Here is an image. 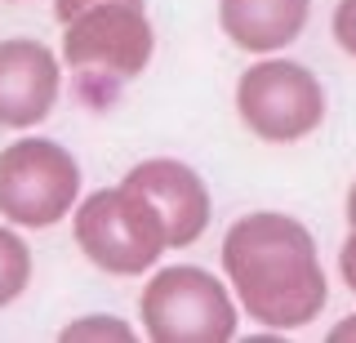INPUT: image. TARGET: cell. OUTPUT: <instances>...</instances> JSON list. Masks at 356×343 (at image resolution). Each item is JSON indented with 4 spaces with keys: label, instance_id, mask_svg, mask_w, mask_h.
<instances>
[{
    "label": "cell",
    "instance_id": "1",
    "mask_svg": "<svg viewBox=\"0 0 356 343\" xmlns=\"http://www.w3.org/2000/svg\"><path fill=\"white\" fill-rule=\"evenodd\" d=\"M218 268L236 290L241 312L276 335L312 326L330 303L316 237L285 209H250L232 218L218 246Z\"/></svg>",
    "mask_w": 356,
    "mask_h": 343
},
{
    "label": "cell",
    "instance_id": "2",
    "mask_svg": "<svg viewBox=\"0 0 356 343\" xmlns=\"http://www.w3.org/2000/svg\"><path fill=\"white\" fill-rule=\"evenodd\" d=\"M63 67L72 72V90L89 107H111L129 81H138L156 58V27L147 5H98L63 23Z\"/></svg>",
    "mask_w": 356,
    "mask_h": 343
},
{
    "label": "cell",
    "instance_id": "3",
    "mask_svg": "<svg viewBox=\"0 0 356 343\" xmlns=\"http://www.w3.org/2000/svg\"><path fill=\"white\" fill-rule=\"evenodd\" d=\"M241 317L232 281L200 263H161L138 294L143 335L156 343H232L241 335Z\"/></svg>",
    "mask_w": 356,
    "mask_h": 343
},
{
    "label": "cell",
    "instance_id": "4",
    "mask_svg": "<svg viewBox=\"0 0 356 343\" xmlns=\"http://www.w3.org/2000/svg\"><path fill=\"white\" fill-rule=\"evenodd\" d=\"M72 237L76 250L98 272L125 276V281L161 268L165 250H170V232H165L156 205L143 192H134L125 179L81 196L72 214Z\"/></svg>",
    "mask_w": 356,
    "mask_h": 343
},
{
    "label": "cell",
    "instance_id": "5",
    "mask_svg": "<svg viewBox=\"0 0 356 343\" xmlns=\"http://www.w3.org/2000/svg\"><path fill=\"white\" fill-rule=\"evenodd\" d=\"M232 107L250 138L267 147H294L325 125L330 94L307 63L285 58V54H263L236 76Z\"/></svg>",
    "mask_w": 356,
    "mask_h": 343
},
{
    "label": "cell",
    "instance_id": "6",
    "mask_svg": "<svg viewBox=\"0 0 356 343\" xmlns=\"http://www.w3.org/2000/svg\"><path fill=\"white\" fill-rule=\"evenodd\" d=\"M85 196V170L58 138L27 129L0 147V218L22 232L58 228Z\"/></svg>",
    "mask_w": 356,
    "mask_h": 343
},
{
    "label": "cell",
    "instance_id": "7",
    "mask_svg": "<svg viewBox=\"0 0 356 343\" xmlns=\"http://www.w3.org/2000/svg\"><path fill=\"white\" fill-rule=\"evenodd\" d=\"M63 54L36 36L0 40V129L27 134L54 116L63 98Z\"/></svg>",
    "mask_w": 356,
    "mask_h": 343
},
{
    "label": "cell",
    "instance_id": "8",
    "mask_svg": "<svg viewBox=\"0 0 356 343\" xmlns=\"http://www.w3.org/2000/svg\"><path fill=\"white\" fill-rule=\"evenodd\" d=\"M125 183L156 205L165 232H170V250H187L209 232L214 192L196 165L178 157H143L125 170Z\"/></svg>",
    "mask_w": 356,
    "mask_h": 343
},
{
    "label": "cell",
    "instance_id": "9",
    "mask_svg": "<svg viewBox=\"0 0 356 343\" xmlns=\"http://www.w3.org/2000/svg\"><path fill=\"white\" fill-rule=\"evenodd\" d=\"M312 23V0H218V31L250 58L285 54Z\"/></svg>",
    "mask_w": 356,
    "mask_h": 343
},
{
    "label": "cell",
    "instance_id": "10",
    "mask_svg": "<svg viewBox=\"0 0 356 343\" xmlns=\"http://www.w3.org/2000/svg\"><path fill=\"white\" fill-rule=\"evenodd\" d=\"M31 276H36V254H31L22 228L0 218V312L31 290Z\"/></svg>",
    "mask_w": 356,
    "mask_h": 343
},
{
    "label": "cell",
    "instance_id": "11",
    "mask_svg": "<svg viewBox=\"0 0 356 343\" xmlns=\"http://www.w3.org/2000/svg\"><path fill=\"white\" fill-rule=\"evenodd\" d=\"M58 339L63 343H134L138 326L116 312H81L58 330Z\"/></svg>",
    "mask_w": 356,
    "mask_h": 343
},
{
    "label": "cell",
    "instance_id": "12",
    "mask_svg": "<svg viewBox=\"0 0 356 343\" xmlns=\"http://www.w3.org/2000/svg\"><path fill=\"white\" fill-rule=\"evenodd\" d=\"M330 31H334V45L348 54V58H356V0H339L334 5Z\"/></svg>",
    "mask_w": 356,
    "mask_h": 343
},
{
    "label": "cell",
    "instance_id": "13",
    "mask_svg": "<svg viewBox=\"0 0 356 343\" xmlns=\"http://www.w3.org/2000/svg\"><path fill=\"white\" fill-rule=\"evenodd\" d=\"M339 276L356 294V223H348V237H343V246H339Z\"/></svg>",
    "mask_w": 356,
    "mask_h": 343
},
{
    "label": "cell",
    "instance_id": "14",
    "mask_svg": "<svg viewBox=\"0 0 356 343\" xmlns=\"http://www.w3.org/2000/svg\"><path fill=\"white\" fill-rule=\"evenodd\" d=\"M98 5H116V0H54V18L67 23V18L85 14V9H98ZM129 5H147V0H129Z\"/></svg>",
    "mask_w": 356,
    "mask_h": 343
},
{
    "label": "cell",
    "instance_id": "15",
    "mask_svg": "<svg viewBox=\"0 0 356 343\" xmlns=\"http://www.w3.org/2000/svg\"><path fill=\"white\" fill-rule=\"evenodd\" d=\"M325 339H330V343H356V312H348V317H339V321H334Z\"/></svg>",
    "mask_w": 356,
    "mask_h": 343
},
{
    "label": "cell",
    "instance_id": "16",
    "mask_svg": "<svg viewBox=\"0 0 356 343\" xmlns=\"http://www.w3.org/2000/svg\"><path fill=\"white\" fill-rule=\"evenodd\" d=\"M343 218H348V223H356V179L348 183V196H343Z\"/></svg>",
    "mask_w": 356,
    "mask_h": 343
},
{
    "label": "cell",
    "instance_id": "17",
    "mask_svg": "<svg viewBox=\"0 0 356 343\" xmlns=\"http://www.w3.org/2000/svg\"><path fill=\"white\" fill-rule=\"evenodd\" d=\"M5 5H27V0H5Z\"/></svg>",
    "mask_w": 356,
    "mask_h": 343
}]
</instances>
